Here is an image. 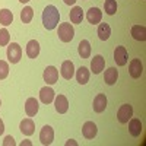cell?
Returning <instances> with one entry per match:
<instances>
[{
    "instance_id": "6da1fadb",
    "label": "cell",
    "mask_w": 146,
    "mask_h": 146,
    "mask_svg": "<svg viewBox=\"0 0 146 146\" xmlns=\"http://www.w3.org/2000/svg\"><path fill=\"white\" fill-rule=\"evenodd\" d=\"M58 19H60V13H58V10L56 6L50 5V6H47L42 12V25L45 29L48 31H51L57 27V23H58Z\"/></svg>"
},
{
    "instance_id": "7a4b0ae2",
    "label": "cell",
    "mask_w": 146,
    "mask_h": 146,
    "mask_svg": "<svg viewBox=\"0 0 146 146\" xmlns=\"http://www.w3.org/2000/svg\"><path fill=\"white\" fill-rule=\"evenodd\" d=\"M57 35L60 41L63 42H70L75 36V28H73L72 23L69 22H64V23H60L58 25V31H57Z\"/></svg>"
},
{
    "instance_id": "3957f363",
    "label": "cell",
    "mask_w": 146,
    "mask_h": 146,
    "mask_svg": "<svg viewBox=\"0 0 146 146\" xmlns=\"http://www.w3.org/2000/svg\"><path fill=\"white\" fill-rule=\"evenodd\" d=\"M7 58L12 64L19 63V60L22 58V48L18 42H12L7 47Z\"/></svg>"
},
{
    "instance_id": "277c9868",
    "label": "cell",
    "mask_w": 146,
    "mask_h": 146,
    "mask_svg": "<svg viewBox=\"0 0 146 146\" xmlns=\"http://www.w3.org/2000/svg\"><path fill=\"white\" fill-rule=\"evenodd\" d=\"M133 117V107L129 105V104H123L120 108H118V111H117V118L120 123H129V120Z\"/></svg>"
},
{
    "instance_id": "5b68a950",
    "label": "cell",
    "mask_w": 146,
    "mask_h": 146,
    "mask_svg": "<svg viewBox=\"0 0 146 146\" xmlns=\"http://www.w3.org/2000/svg\"><path fill=\"white\" fill-rule=\"evenodd\" d=\"M40 140L44 146H48L51 145L53 140H54V130L51 126H44L41 129V133H40Z\"/></svg>"
},
{
    "instance_id": "8992f818",
    "label": "cell",
    "mask_w": 146,
    "mask_h": 146,
    "mask_svg": "<svg viewBox=\"0 0 146 146\" xmlns=\"http://www.w3.org/2000/svg\"><path fill=\"white\" fill-rule=\"evenodd\" d=\"M129 73L133 79H139L143 73V66H142V62L139 58H133L130 62V66H129Z\"/></svg>"
},
{
    "instance_id": "52a82bcc",
    "label": "cell",
    "mask_w": 146,
    "mask_h": 146,
    "mask_svg": "<svg viewBox=\"0 0 146 146\" xmlns=\"http://www.w3.org/2000/svg\"><path fill=\"white\" fill-rule=\"evenodd\" d=\"M114 62L117 63V66H124L127 63V50L126 47L118 45L114 50Z\"/></svg>"
},
{
    "instance_id": "ba28073f",
    "label": "cell",
    "mask_w": 146,
    "mask_h": 146,
    "mask_svg": "<svg viewBox=\"0 0 146 146\" xmlns=\"http://www.w3.org/2000/svg\"><path fill=\"white\" fill-rule=\"evenodd\" d=\"M44 80L47 82V85H54L58 80V70L54 66H47V69L44 70Z\"/></svg>"
},
{
    "instance_id": "9c48e42d",
    "label": "cell",
    "mask_w": 146,
    "mask_h": 146,
    "mask_svg": "<svg viewBox=\"0 0 146 146\" xmlns=\"http://www.w3.org/2000/svg\"><path fill=\"white\" fill-rule=\"evenodd\" d=\"M54 98H56V94H54V89L53 88H50V86L41 88V91H40V100H41V102L51 104L54 101Z\"/></svg>"
},
{
    "instance_id": "30bf717a",
    "label": "cell",
    "mask_w": 146,
    "mask_h": 146,
    "mask_svg": "<svg viewBox=\"0 0 146 146\" xmlns=\"http://www.w3.org/2000/svg\"><path fill=\"white\" fill-rule=\"evenodd\" d=\"M60 73H62V76L66 80H70L73 78V75H75V64H73L72 60H66V62H63Z\"/></svg>"
},
{
    "instance_id": "8fae6325",
    "label": "cell",
    "mask_w": 146,
    "mask_h": 146,
    "mask_svg": "<svg viewBox=\"0 0 146 146\" xmlns=\"http://www.w3.org/2000/svg\"><path fill=\"white\" fill-rule=\"evenodd\" d=\"M104 66H105V58L102 56H95L92 60H91V70L94 72V75H98L104 70Z\"/></svg>"
},
{
    "instance_id": "7c38bea8",
    "label": "cell",
    "mask_w": 146,
    "mask_h": 146,
    "mask_svg": "<svg viewBox=\"0 0 146 146\" xmlns=\"http://www.w3.org/2000/svg\"><path fill=\"white\" fill-rule=\"evenodd\" d=\"M82 133H83V136L86 139H94L96 136V133H98L96 124L94 123V121H86V123L83 124V127H82Z\"/></svg>"
},
{
    "instance_id": "4fadbf2b",
    "label": "cell",
    "mask_w": 146,
    "mask_h": 146,
    "mask_svg": "<svg viewBox=\"0 0 146 146\" xmlns=\"http://www.w3.org/2000/svg\"><path fill=\"white\" fill-rule=\"evenodd\" d=\"M94 111L95 113H102L105 111V108H107V96L104 94H98L95 96V100H94Z\"/></svg>"
},
{
    "instance_id": "5bb4252c",
    "label": "cell",
    "mask_w": 146,
    "mask_h": 146,
    "mask_svg": "<svg viewBox=\"0 0 146 146\" xmlns=\"http://www.w3.org/2000/svg\"><path fill=\"white\" fill-rule=\"evenodd\" d=\"M54 105H56V111L58 114H64V113H67V110H69V102H67V98L64 95L56 96Z\"/></svg>"
},
{
    "instance_id": "9a60e30c",
    "label": "cell",
    "mask_w": 146,
    "mask_h": 146,
    "mask_svg": "<svg viewBox=\"0 0 146 146\" xmlns=\"http://www.w3.org/2000/svg\"><path fill=\"white\" fill-rule=\"evenodd\" d=\"M38 101H36L35 98H28L27 102H25V113L28 117H34L36 113H38Z\"/></svg>"
},
{
    "instance_id": "2e32d148",
    "label": "cell",
    "mask_w": 146,
    "mask_h": 146,
    "mask_svg": "<svg viewBox=\"0 0 146 146\" xmlns=\"http://www.w3.org/2000/svg\"><path fill=\"white\" fill-rule=\"evenodd\" d=\"M19 129H21V131L25 136H31V135H34V131H35V124H34V121L31 118H25V120L21 121Z\"/></svg>"
},
{
    "instance_id": "e0dca14e",
    "label": "cell",
    "mask_w": 146,
    "mask_h": 146,
    "mask_svg": "<svg viewBox=\"0 0 146 146\" xmlns=\"http://www.w3.org/2000/svg\"><path fill=\"white\" fill-rule=\"evenodd\" d=\"M89 23H92V25H96V23H100L101 19H102V12L98 9V7H91L88 10V15H86Z\"/></svg>"
},
{
    "instance_id": "ac0fdd59",
    "label": "cell",
    "mask_w": 146,
    "mask_h": 146,
    "mask_svg": "<svg viewBox=\"0 0 146 146\" xmlns=\"http://www.w3.org/2000/svg\"><path fill=\"white\" fill-rule=\"evenodd\" d=\"M27 54L29 58H36L40 54V42L36 40H31L27 44Z\"/></svg>"
},
{
    "instance_id": "d6986e66",
    "label": "cell",
    "mask_w": 146,
    "mask_h": 146,
    "mask_svg": "<svg viewBox=\"0 0 146 146\" xmlns=\"http://www.w3.org/2000/svg\"><path fill=\"white\" fill-rule=\"evenodd\" d=\"M131 36L136 41H146V28L143 25H133L131 27Z\"/></svg>"
},
{
    "instance_id": "ffe728a7",
    "label": "cell",
    "mask_w": 146,
    "mask_h": 146,
    "mask_svg": "<svg viewBox=\"0 0 146 146\" xmlns=\"http://www.w3.org/2000/svg\"><path fill=\"white\" fill-rule=\"evenodd\" d=\"M129 131L133 137H137L140 136L142 133V123L139 118H130V123H129Z\"/></svg>"
},
{
    "instance_id": "44dd1931",
    "label": "cell",
    "mask_w": 146,
    "mask_h": 146,
    "mask_svg": "<svg viewBox=\"0 0 146 146\" xmlns=\"http://www.w3.org/2000/svg\"><path fill=\"white\" fill-rule=\"evenodd\" d=\"M118 79V70L115 67H108L104 75V82L107 85H114Z\"/></svg>"
},
{
    "instance_id": "7402d4cb",
    "label": "cell",
    "mask_w": 146,
    "mask_h": 146,
    "mask_svg": "<svg viewBox=\"0 0 146 146\" xmlns=\"http://www.w3.org/2000/svg\"><path fill=\"white\" fill-rule=\"evenodd\" d=\"M76 80L80 83V85H85V83H88L89 80V70L88 67H85V66H80L76 72Z\"/></svg>"
},
{
    "instance_id": "603a6c76",
    "label": "cell",
    "mask_w": 146,
    "mask_h": 146,
    "mask_svg": "<svg viewBox=\"0 0 146 146\" xmlns=\"http://www.w3.org/2000/svg\"><path fill=\"white\" fill-rule=\"evenodd\" d=\"M13 22V13L9 9H0V23L3 27H7Z\"/></svg>"
},
{
    "instance_id": "cb8c5ba5",
    "label": "cell",
    "mask_w": 146,
    "mask_h": 146,
    "mask_svg": "<svg viewBox=\"0 0 146 146\" xmlns=\"http://www.w3.org/2000/svg\"><path fill=\"white\" fill-rule=\"evenodd\" d=\"M78 50H79V56L82 58H88L91 56V44H89V41L88 40H82L79 42Z\"/></svg>"
},
{
    "instance_id": "d4e9b609",
    "label": "cell",
    "mask_w": 146,
    "mask_h": 146,
    "mask_svg": "<svg viewBox=\"0 0 146 146\" xmlns=\"http://www.w3.org/2000/svg\"><path fill=\"white\" fill-rule=\"evenodd\" d=\"M83 19V10L79 6H75L70 10V22L72 23H80Z\"/></svg>"
},
{
    "instance_id": "484cf974",
    "label": "cell",
    "mask_w": 146,
    "mask_h": 146,
    "mask_svg": "<svg viewBox=\"0 0 146 146\" xmlns=\"http://www.w3.org/2000/svg\"><path fill=\"white\" fill-rule=\"evenodd\" d=\"M110 35H111V28H110L108 23L107 22L100 23V27H98V36H100V40L107 41L110 38Z\"/></svg>"
},
{
    "instance_id": "4316f807",
    "label": "cell",
    "mask_w": 146,
    "mask_h": 146,
    "mask_svg": "<svg viewBox=\"0 0 146 146\" xmlns=\"http://www.w3.org/2000/svg\"><path fill=\"white\" fill-rule=\"evenodd\" d=\"M32 18H34V10H32V7H29V6L23 7L22 12H21V21H22L23 23H29V22L32 21Z\"/></svg>"
},
{
    "instance_id": "83f0119b",
    "label": "cell",
    "mask_w": 146,
    "mask_h": 146,
    "mask_svg": "<svg viewBox=\"0 0 146 146\" xmlns=\"http://www.w3.org/2000/svg\"><path fill=\"white\" fill-rule=\"evenodd\" d=\"M104 10H105V13L110 15V16L114 15L115 12H117V2H115V0H105Z\"/></svg>"
},
{
    "instance_id": "f1b7e54d",
    "label": "cell",
    "mask_w": 146,
    "mask_h": 146,
    "mask_svg": "<svg viewBox=\"0 0 146 146\" xmlns=\"http://www.w3.org/2000/svg\"><path fill=\"white\" fill-rule=\"evenodd\" d=\"M9 40H10V35H9V31L6 28L0 29V45H7L9 44Z\"/></svg>"
},
{
    "instance_id": "f546056e",
    "label": "cell",
    "mask_w": 146,
    "mask_h": 146,
    "mask_svg": "<svg viewBox=\"0 0 146 146\" xmlns=\"http://www.w3.org/2000/svg\"><path fill=\"white\" fill-rule=\"evenodd\" d=\"M9 75V64L5 60H0V79H6Z\"/></svg>"
},
{
    "instance_id": "4dcf8cb0",
    "label": "cell",
    "mask_w": 146,
    "mask_h": 146,
    "mask_svg": "<svg viewBox=\"0 0 146 146\" xmlns=\"http://www.w3.org/2000/svg\"><path fill=\"white\" fill-rule=\"evenodd\" d=\"M15 145H16V142H15V139L12 137V136H6V137H5L3 146H15Z\"/></svg>"
},
{
    "instance_id": "1f68e13d",
    "label": "cell",
    "mask_w": 146,
    "mask_h": 146,
    "mask_svg": "<svg viewBox=\"0 0 146 146\" xmlns=\"http://www.w3.org/2000/svg\"><path fill=\"white\" fill-rule=\"evenodd\" d=\"M3 131H5V124H3L2 118H0V135H3Z\"/></svg>"
},
{
    "instance_id": "d6a6232c",
    "label": "cell",
    "mask_w": 146,
    "mask_h": 146,
    "mask_svg": "<svg viewBox=\"0 0 146 146\" xmlns=\"http://www.w3.org/2000/svg\"><path fill=\"white\" fill-rule=\"evenodd\" d=\"M31 145H32V142H29V140H23L21 143V146H31Z\"/></svg>"
},
{
    "instance_id": "836d02e7",
    "label": "cell",
    "mask_w": 146,
    "mask_h": 146,
    "mask_svg": "<svg viewBox=\"0 0 146 146\" xmlns=\"http://www.w3.org/2000/svg\"><path fill=\"white\" fill-rule=\"evenodd\" d=\"M70 145H72V146H76L78 143H76L75 140H67V142H66V146H70Z\"/></svg>"
},
{
    "instance_id": "e575fe53",
    "label": "cell",
    "mask_w": 146,
    "mask_h": 146,
    "mask_svg": "<svg viewBox=\"0 0 146 146\" xmlns=\"http://www.w3.org/2000/svg\"><path fill=\"white\" fill-rule=\"evenodd\" d=\"M63 2H64L66 5L70 6V5H75V3H76V0H63Z\"/></svg>"
},
{
    "instance_id": "d590c367",
    "label": "cell",
    "mask_w": 146,
    "mask_h": 146,
    "mask_svg": "<svg viewBox=\"0 0 146 146\" xmlns=\"http://www.w3.org/2000/svg\"><path fill=\"white\" fill-rule=\"evenodd\" d=\"M19 2H21V3H28L29 0H19Z\"/></svg>"
},
{
    "instance_id": "8d00e7d4",
    "label": "cell",
    "mask_w": 146,
    "mask_h": 146,
    "mask_svg": "<svg viewBox=\"0 0 146 146\" xmlns=\"http://www.w3.org/2000/svg\"><path fill=\"white\" fill-rule=\"evenodd\" d=\"M0 105H2V101H0Z\"/></svg>"
}]
</instances>
